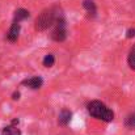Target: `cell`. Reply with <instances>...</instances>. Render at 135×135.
<instances>
[{
    "label": "cell",
    "instance_id": "cell-1",
    "mask_svg": "<svg viewBox=\"0 0 135 135\" xmlns=\"http://www.w3.org/2000/svg\"><path fill=\"white\" fill-rule=\"evenodd\" d=\"M60 17H62V15H60V9L58 7L47 8L45 11H42L41 15L36 18L34 28L38 32H44L46 29H49L50 26H52Z\"/></svg>",
    "mask_w": 135,
    "mask_h": 135
},
{
    "label": "cell",
    "instance_id": "cell-2",
    "mask_svg": "<svg viewBox=\"0 0 135 135\" xmlns=\"http://www.w3.org/2000/svg\"><path fill=\"white\" fill-rule=\"evenodd\" d=\"M88 112L92 117L105 121V122H112L114 118V113L101 101H92L88 104Z\"/></svg>",
    "mask_w": 135,
    "mask_h": 135
},
{
    "label": "cell",
    "instance_id": "cell-3",
    "mask_svg": "<svg viewBox=\"0 0 135 135\" xmlns=\"http://www.w3.org/2000/svg\"><path fill=\"white\" fill-rule=\"evenodd\" d=\"M67 37V30H66V22L64 20L60 17L55 24H54V29H52V33H51V38L56 42H62L64 41Z\"/></svg>",
    "mask_w": 135,
    "mask_h": 135
},
{
    "label": "cell",
    "instance_id": "cell-4",
    "mask_svg": "<svg viewBox=\"0 0 135 135\" xmlns=\"http://www.w3.org/2000/svg\"><path fill=\"white\" fill-rule=\"evenodd\" d=\"M22 84H24V85H28V87H29V88H32V89H38V88H41V87H42L44 80H42L40 76H34V78H30V79L24 80V81H22Z\"/></svg>",
    "mask_w": 135,
    "mask_h": 135
},
{
    "label": "cell",
    "instance_id": "cell-5",
    "mask_svg": "<svg viewBox=\"0 0 135 135\" xmlns=\"http://www.w3.org/2000/svg\"><path fill=\"white\" fill-rule=\"evenodd\" d=\"M18 34H20V24L13 22L12 26H11V29H9V32H8V34H7V38L11 42H15V41H17Z\"/></svg>",
    "mask_w": 135,
    "mask_h": 135
},
{
    "label": "cell",
    "instance_id": "cell-6",
    "mask_svg": "<svg viewBox=\"0 0 135 135\" xmlns=\"http://www.w3.org/2000/svg\"><path fill=\"white\" fill-rule=\"evenodd\" d=\"M71 112L70 110H67V109H63L62 112H60V114H59V118H58V122H59V125L60 126H66V125H68V122L71 121Z\"/></svg>",
    "mask_w": 135,
    "mask_h": 135
},
{
    "label": "cell",
    "instance_id": "cell-7",
    "mask_svg": "<svg viewBox=\"0 0 135 135\" xmlns=\"http://www.w3.org/2000/svg\"><path fill=\"white\" fill-rule=\"evenodd\" d=\"M28 17H29V12H28L26 9L20 8V9H17V11L15 12V20H13V22L20 24L22 20H25V18H28Z\"/></svg>",
    "mask_w": 135,
    "mask_h": 135
},
{
    "label": "cell",
    "instance_id": "cell-8",
    "mask_svg": "<svg viewBox=\"0 0 135 135\" xmlns=\"http://www.w3.org/2000/svg\"><path fill=\"white\" fill-rule=\"evenodd\" d=\"M0 135H21V131L20 129L15 126H8V127L0 129Z\"/></svg>",
    "mask_w": 135,
    "mask_h": 135
},
{
    "label": "cell",
    "instance_id": "cell-9",
    "mask_svg": "<svg viewBox=\"0 0 135 135\" xmlns=\"http://www.w3.org/2000/svg\"><path fill=\"white\" fill-rule=\"evenodd\" d=\"M83 7H84L89 13H92V16H94V15H96V5H94L93 0H84Z\"/></svg>",
    "mask_w": 135,
    "mask_h": 135
},
{
    "label": "cell",
    "instance_id": "cell-10",
    "mask_svg": "<svg viewBox=\"0 0 135 135\" xmlns=\"http://www.w3.org/2000/svg\"><path fill=\"white\" fill-rule=\"evenodd\" d=\"M129 66L135 71V45L130 50V55H129Z\"/></svg>",
    "mask_w": 135,
    "mask_h": 135
},
{
    "label": "cell",
    "instance_id": "cell-11",
    "mask_svg": "<svg viewBox=\"0 0 135 135\" xmlns=\"http://www.w3.org/2000/svg\"><path fill=\"white\" fill-rule=\"evenodd\" d=\"M54 62H55V59H54V55H51V54H47L44 58V66L45 67H52Z\"/></svg>",
    "mask_w": 135,
    "mask_h": 135
},
{
    "label": "cell",
    "instance_id": "cell-12",
    "mask_svg": "<svg viewBox=\"0 0 135 135\" xmlns=\"http://www.w3.org/2000/svg\"><path fill=\"white\" fill-rule=\"evenodd\" d=\"M135 36V29H130L129 32H127V38H131V37H134Z\"/></svg>",
    "mask_w": 135,
    "mask_h": 135
},
{
    "label": "cell",
    "instance_id": "cell-13",
    "mask_svg": "<svg viewBox=\"0 0 135 135\" xmlns=\"http://www.w3.org/2000/svg\"><path fill=\"white\" fill-rule=\"evenodd\" d=\"M18 98H20V93H18V92L13 93V100H18Z\"/></svg>",
    "mask_w": 135,
    "mask_h": 135
}]
</instances>
